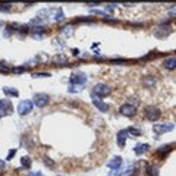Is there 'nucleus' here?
Masks as SVG:
<instances>
[{
	"instance_id": "obj_3",
	"label": "nucleus",
	"mask_w": 176,
	"mask_h": 176,
	"mask_svg": "<svg viewBox=\"0 0 176 176\" xmlns=\"http://www.w3.org/2000/svg\"><path fill=\"white\" fill-rule=\"evenodd\" d=\"M69 81H70V84H73V85H81V87H82V85L87 82V75L82 73V72H76V73H72V75H70Z\"/></svg>"
},
{
	"instance_id": "obj_26",
	"label": "nucleus",
	"mask_w": 176,
	"mask_h": 176,
	"mask_svg": "<svg viewBox=\"0 0 176 176\" xmlns=\"http://www.w3.org/2000/svg\"><path fill=\"white\" fill-rule=\"evenodd\" d=\"M11 6H12V5H8V3H2V5H0V11H3V12H8V11H11Z\"/></svg>"
},
{
	"instance_id": "obj_1",
	"label": "nucleus",
	"mask_w": 176,
	"mask_h": 176,
	"mask_svg": "<svg viewBox=\"0 0 176 176\" xmlns=\"http://www.w3.org/2000/svg\"><path fill=\"white\" fill-rule=\"evenodd\" d=\"M144 113H145V118H147L150 122H156V120H158L160 116H161V112H160L157 107H154V106H148Z\"/></svg>"
},
{
	"instance_id": "obj_7",
	"label": "nucleus",
	"mask_w": 176,
	"mask_h": 176,
	"mask_svg": "<svg viewBox=\"0 0 176 176\" xmlns=\"http://www.w3.org/2000/svg\"><path fill=\"white\" fill-rule=\"evenodd\" d=\"M119 112H120V115H123V116H129V118H132V116H135V107L132 106V104H129V103H126V104H122L120 106V109H119Z\"/></svg>"
},
{
	"instance_id": "obj_14",
	"label": "nucleus",
	"mask_w": 176,
	"mask_h": 176,
	"mask_svg": "<svg viewBox=\"0 0 176 176\" xmlns=\"http://www.w3.org/2000/svg\"><path fill=\"white\" fill-rule=\"evenodd\" d=\"M53 63H54V65H60V63L66 65V63H68V59H66V56H63V54H56V56L53 57Z\"/></svg>"
},
{
	"instance_id": "obj_20",
	"label": "nucleus",
	"mask_w": 176,
	"mask_h": 176,
	"mask_svg": "<svg viewBox=\"0 0 176 176\" xmlns=\"http://www.w3.org/2000/svg\"><path fill=\"white\" fill-rule=\"evenodd\" d=\"M54 19H56L57 22H60V21H63V19H65L62 9H54Z\"/></svg>"
},
{
	"instance_id": "obj_32",
	"label": "nucleus",
	"mask_w": 176,
	"mask_h": 176,
	"mask_svg": "<svg viewBox=\"0 0 176 176\" xmlns=\"http://www.w3.org/2000/svg\"><path fill=\"white\" fill-rule=\"evenodd\" d=\"M0 25H2V21H0Z\"/></svg>"
},
{
	"instance_id": "obj_22",
	"label": "nucleus",
	"mask_w": 176,
	"mask_h": 176,
	"mask_svg": "<svg viewBox=\"0 0 176 176\" xmlns=\"http://www.w3.org/2000/svg\"><path fill=\"white\" fill-rule=\"evenodd\" d=\"M126 131H128V134H131V135H134V137H138V135H141V131H139V129H137V128H134V126L128 128Z\"/></svg>"
},
{
	"instance_id": "obj_19",
	"label": "nucleus",
	"mask_w": 176,
	"mask_h": 176,
	"mask_svg": "<svg viewBox=\"0 0 176 176\" xmlns=\"http://www.w3.org/2000/svg\"><path fill=\"white\" fill-rule=\"evenodd\" d=\"M21 164H22L25 169H30L31 164H32V160H31L30 157H22V158H21Z\"/></svg>"
},
{
	"instance_id": "obj_4",
	"label": "nucleus",
	"mask_w": 176,
	"mask_h": 176,
	"mask_svg": "<svg viewBox=\"0 0 176 176\" xmlns=\"http://www.w3.org/2000/svg\"><path fill=\"white\" fill-rule=\"evenodd\" d=\"M173 128H175L173 123H156V125L153 126V131H154L157 135H161V134H164V132H170Z\"/></svg>"
},
{
	"instance_id": "obj_16",
	"label": "nucleus",
	"mask_w": 176,
	"mask_h": 176,
	"mask_svg": "<svg viewBox=\"0 0 176 176\" xmlns=\"http://www.w3.org/2000/svg\"><path fill=\"white\" fill-rule=\"evenodd\" d=\"M154 82H156V79H154L153 76H145V78H144V81H142V84H144L147 88L153 87V85H154Z\"/></svg>"
},
{
	"instance_id": "obj_23",
	"label": "nucleus",
	"mask_w": 176,
	"mask_h": 176,
	"mask_svg": "<svg viewBox=\"0 0 176 176\" xmlns=\"http://www.w3.org/2000/svg\"><path fill=\"white\" fill-rule=\"evenodd\" d=\"M81 90H82L81 85H73V84L69 85V93H78V91H81Z\"/></svg>"
},
{
	"instance_id": "obj_31",
	"label": "nucleus",
	"mask_w": 176,
	"mask_h": 176,
	"mask_svg": "<svg viewBox=\"0 0 176 176\" xmlns=\"http://www.w3.org/2000/svg\"><path fill=\"white\" fill-rule=\"evenodd\" d=\"M0 167H2V169H3V167H5V163H3V161H2V160H0Z\"/></svg>"
},
{
	"instance_id": "obj_21",
	"label": "nucleus",
	"mask_w": 176,
	"mask_h": 176,
	"mask_svg": "<svg viewBox=\"0 0 176 176\" xmlns=\"http://www.w3.org/2000/svg\"><path fill=\"white\" fill-rule=\"evenodd\" d=\"M169 151H170V145H163L161 148L157 150V154H158V156H166Z\"/></svg>"
},
{
	"instance_id": "obj_11",
	"label": "nucleus",
	"mask_w": 176,
	"mask_h": 176,
	"mask_svg": "<svg viewBox=\"0 0 176 176\" xmlns=\"http://www.w3.org/2000/svg\"><path fill=\"white\" fill-rule=\"evenodd\" d=\"M122 166V157H113L110 161H107V167H110V169H115V170H118L119 167Z\"/></svg>"
},
{
	"instance_id": "obj_17",
	"label": "nucleus",
	"mask_w": 176,
	"mask_h": 176,
	"mask_svg": "<svg viewBox=\"0 0 176 176\" xmlns=\"http://www.w3.org/2000/svg\"><path fill=\"white\" fill-rule=\"evenodd\" d=\"M147 173H148V176H158V169H157V166H148V167H147Z\"/></svg>"
},
{
	"instance_id": "obj_8",
	"label": "nucleus",
	"mask_w": 176,
	"mask_h": 176,
	"mask_svg": "<svg viewBox=\"0 0 176 176\" xmlns=\"http://www.w3.org/2000/svg\"><path fill=\"white\" fill-rule=\"evenodd\" d=\"M170 32H172V30H170V27H169L167 24H166V25L158 27L157 30H154V35H156V37H158V38H164V37H167Z\"/></svg>"
},
{
	"instance_id": "obj_5",
	"label": "nucleus",
	"mask_w": 176,
	"mask_h": 176,
	"mask_svg": "<svg viewBox=\"0 0 176 176\" xmlns=\"http://www.w3.org/2000/svg\"><path fill=\"white\" fill-rule=\"evenodd\" d=\"M47 103H49V96L47 94L38 93V94L34 96V104L37 107H44V106H47Z\"/></svg>"
},
{
	"instance_id": "obj_2",
	"label": "nucleus",
	"mask_w": 176,
	"mask_h": 176,
	"mask_svg": "<svg viewBox=\"0 0 176 176\" xmlns=\"http://www.w3.org/2000/svg\"><path fill=\"white\" fill-rule=\"evenodd\" d=\"M110 93H112V88L109 85H106V84H97L94 87V94L99 96V97H106Z\"/></svg>"
},
{
	"instance_id": "obj_25",
	"label": "nucleus",
	"mask_w": 176,
	"mask_h": 176,
	"mask_svg": "<svg viewBox=\"0 0 176 176\" xmlns=\"http://www.w3.org/2000/svg\"><path fill=\"white\" fill-rule=\"evenodd\" d=\"M44 163H46L49 167H54V166H56V163H54L51 158H49V157H44Z\"/></svg>"
},
{
	"instance_id": "obj_13",
	"label": "nucleus",
	"mask_w": 176,
	"mask_h": 176,
	"mask_svg": "<svg viewBox=\"0 0 176 176\" xmlns=\"http://www.w3.org/2000/svg\"><path fill=\"white\" fill-rule=\"evenodd\" d=\"M150 150V145L148 144H138L135 148H134V151L139 156V154H144V153H147Z\"/></svg>"
},
{
	"instance_id": "obj_28",
	"label": "nucleus",
	"mask_w": 176,
	"mask_h": 176,
	"mask_svg": "<svg viewBox=\"0 0 176 176\" xmlns=\"http://www.w3.org/2000/svg\"><path fill=\"white\" fill-rule=\"evenodd\" d=\"M15 153H16V150H12V151H9V154H8V160H12V157L15 156Z\"/></svg>"
},
{
	"instance_id": "obj_6",
	"label": "nucleus",
	"mask_w": 176,
	"mask_h": 176,
	"mask_svg": "<svg viewBox=\"0 0 176 176\" xmlns=\"http://www.w3.org/2000/svg\"><path fill=\"white\" fill-rule=\"evenodd\" d=\"M31 110H32V101H30V100H24L18 106V112L21 115H28Z\"/></svg>"
},
{
	"instance_id": "obj_18",
	"label": "nucleus",
	"mask_w": 176,
	"mask_h": 176,
	"mask_svg": "<svg viewBox=\"0 0 176 176\" xmlns=\"http://www.w3.org/2000/svg\"><path fill=\"white\" fill-rule=\"evenodd\" d=\"M60 32H62L63 35L69 37V35L73 32V27H72V25H66V27H63V28H62V31H60Z\"/></svg>"
},
{
	"instance_id": "obj_30",
	"label": "nucleus",
	"mask_w": 176,
	"mask_h": 176,
	"mask_svg": "<svg viewBox=\"0 0 176 176\" xmlns=\"http://www.w3.org/2000/svg\"><path fill=\"white\" fill-rule=\"evenodd\" d=\"M30 176H44V175H43V173H41V172H35V173H34V172H32V173H31V175H30Z\"/></svg>"
},
{
	"instance_id": "obj_10",
	"label": "nucleus",
	"mask_w": 176,
	"mask_h": 176,
	"mask_svg": "<svg viewBox=\"0 0 176 176\" xmlns=\"http://www.w3.org/2000/svg\"><path fill=\"white\" fill-rule=\"evenodd\" d=\"M161 65H163V68H166V69H169V70H175V69H176V56L166 57Z\"/></svg>"
},
{
	"instance_id": "obj_9",
	"label": "nucleus",
	"mask_w": 176,
	"mask_h": 176,
	"mask_svg": "<svg viewBox=\"0 0 176 176\" xmlns=\"http://www.w3.org/2000/svg\"><path fill=\"white\" fill-rule=\"evenodd\" d=\"M91 97H93V103H94V106H96L100 112H107V110H109V106H107L106 103H103V101L100 100V97H99V96H96V94L93 93V96H91Z\"/></svg>"
},
{
	"instance_id": "obj_29",
	"label": "nucleus",
	"mask_w": 176,
	"mask_h": 176,
	"mask_svg": "<svg viewBox=\"0 0 176 176\" xmlns=\"http://www.w3.org/2000/svg\"><path fill=\"white\" fill-rule=\"evenodd\" d=\"M115 9V5H109V6H106V11H109V12H112Z\"/></svg>"
},
{
	"instance_id": "obj_12",
	"label": "nucleus",
	"mask_w": 176,
	"mask_h": 176,
	"mask_svg": "<svg viewBox=\"0 0 176 176\" xmlns=\"http://www.w3.org/2000/svg\"><path fill=\"white\" fill-rule=\"evenodd\" d=\"M126 137H128V131L125 129V131H120L119 134H118V145L120 147V148H123L125 147V141H126Z\"/></svg>"
},
{
	"instance_id": "obj_27",
	"label": "nucleus",
	"mask_w": 176,
	"mask_h": 176,
	"mask_svg": "<svg viewBox=\"0 0 176 176\" xmlns=\"http://www.w3.org/2000/svg\"><path fill=\"white\" fill-rule=\"evenodd\" d=\"M169 15H170V16H176V5H173V6L170 8V11H169Z\"/></svg>"
},
{
	"instance_id": "obj_24",
	"label": "nucleus",
	"mask_w": 176,
	"mask_h": 176,
	"mask_svg": "<svg viewBox=\"0 0 176 176\" xmlns=\"http://www.w3.org/2000/svg\"><path fill=\"white\" fill-rule=\"evenodd\" d=\"M32 76H35V78H44V76H50V73L49 72H35Z\"/></svg>"
},
{
	"instance_id": "obj_15",
	"label": "nucleus",
	"mask_w": 176,
	"mask_h": 176,
	"mask_svg": "<svg viewBox=\"0 0 176 176\" xmlns=\"http://www.w3.org/2000/svg\"><path fill=\"white\" fill-rule=\"evenodd\" d=\"M3 91H5V94H8V96H13V97H18V91L15 90V88H11V87H5L3 88Z\"/></svg>"
}]
</instances>
